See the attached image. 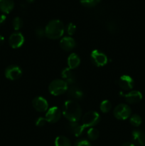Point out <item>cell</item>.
<instances>
[{
    "label": "cell",
    "instance_id": "obj_1",
    "mask_svg": "<svg viewBox=\"0 0 145 146\" xmlns=\"http://www.w3.org/2000/svg\"><path fill=\"white\" fill-rule=\"evenodd\" d=\"M63 114L70 122H78L82 115V110L76 101L69 100L65 101L63 107Z\"/></svg>",
    "mask_w": 145,
    "mask_h": 146
},
{
    "label": "cell",
    "instance_id": "obj_2",
    "mask_svg": "<svg viewBox=\"0 0 145 146\" xmlns=\"http://www.w3.org/2000/svg\"><path fill=\"white\" fill-rule=\"evenodd\" d=\"M65 27L62 21L58 19H53L45 27V36L50 39H58L63 35Z\"/></svg>",
    "mask_w": 145,
    "mask_h": 146
},
{
    "label": "cell",
    "instance_id": "obj_3",
    "mask_svg": "<svg viewBox=\"0 0 145 146\" xmlns=\"http://www.w3.org/2000/svg\"><path fill=\"white\" fill-rule=\"evenodd\" d=\"M68 84L63 79H55L51 81L48 86L49 92L52 95L61 96L68 91Z\"/></svg>",
    "mask_w": 145,
    "mask_h": 146
},
{
    "label": "cell",
    "instance_id": "obj_4",
    "mask_svg": "<svg viewBox=\"0 0 145 146\" xmlns=\"http://www.w3.org/2000/svg\"><path fill=\"white\" fill-rule=\"evenodd\" d=\"M100 117L95 111H89L84 114L82 118V125L85 128H93L100 122Z\"/></svg>",
    "mask_w": 145,
    "mask_h": 146
},
{
    "label": "cell",
    "instance_id": "obj_5",
    "mask_svg": "<svg viewBox=\"0 0 145 146\" xmlns=\"http://www.w3.org/2000/svg\"><path fill=\"white\" fill-rule=\"evenodd\" d=\"M114 115L118 120H126L129 118L132 113V110L129 106L121 104L117 106L113 111Z\"/></svg>",
    "mask_w": 145,
    "mask_h": 146
},
{
    "label": "cell",
    "instance_id": "obj_6",
    "mask_svg": "<svg viewBox=\"0 0 145 146\" xmlns=\"http://www.w3.org/2000/svg\"><path fill=\"white\" fill-rule=\"evenodd\" d=\"M90 58L93 64L98 67L104 66L108 61L107 56L98 50H94L91 52Z\"/></svg>",
    "mask_w": 145,
    "mask_h": 146
},
{
    "label": "cell",
    "instance_id": "obj_7",
    "mask_svg": "<svg viewBox=\"0 0 145 146\" xmlns=\"http://www.w3.org/2000/svg\"><path fill=\"white\" fill-rule=\"evenodd\" d=\"M21 76H22V70L18 66L11 65L6 68L5 76L8 79L15 81L21 78Z\"/></svg>",
    "mask_w": 145,
    "mask_h": 146
},
{
    "label": "cell",
    "instance_id": "obj_8",
    "mask_svg": "<svg viewBox=\"0 0 145 146\" xmlns=\"http://www.w3.org/2000/svg\"><path fill=\"white\" fill-rule=\"evenodd\" d=\"M61 117V111H60L58 107H51L48 109L45 113V118L47 122L51 123H55L58 122Z\"/></svg>",
    "mask_w": 145,
    "mask_h": 146
},
{
    "label": "cell",
    "instance_id": "obj_9",
    "mask_svg": "<svg viewBox=\"0 0 145 146\" xmlns=\"http://www.w3.org/2000/svg\"><path fill=\"white\" fill-rule=\"evenodd\" d=\"M117 84L121 89L124 91H129L133 88L134 81L133 78L127 75H123L118 79Z\"/></svg>",
    "mask_w": 145,
    "mask_h": 146
},
{
    "label": "cell",
    "instance_id": "obj_10",
    "mask_svg": "<svg viewBox=\"0 0 145 146\" xmlns=\"http://www.w3.org/2000/svg\"><path fill=\"white\" fill-rule=\"evenodd\" d=\"M24 43V37L20 32H14L9 38V44L13 48H20Z\"/></svg>",
    "mask_w": 145,
    "mask_h": 146
},
{
    "label": "cell",
    "instance_id": "obj_11",
    "mask_svg": "<svg viewBox=\"0 0 145 146\" xmlns=\"http://www.w3.org/2000/svg\"><path fill=\"white\" fill-rule=\"evenodd\" d=\"M32 105L34 109L38 112H45L48 109V104L46 100L41 96H37L32 101Z\"/></svg>",
    "mask_w": 145,
    "mask_h": 146
},
{
    "label": "cell",
    "instance_id": "obj_12",
    "mask_svg": "<svg viewBox=\"0 0 145 146\" xmlns=\"http://www.w3.org/2000/svg\"><path fill=\"white\" fill-rule=\"evenodd\" d=\"M124 96L127 102L131 104H137L142 99V94L139 91H132L128 94H125Z\"/></svg>",
    "mask_w": 145,
    "mask_h": 146
},
{
    "label": "cell",
    "instance_id": "obj_13",
    "mask_svg": "<svg viewBox=\"0 0 145 146\" xmlns=\"http://www.w3.org/2000/svg\"><path fill=\"white\" fill-rule=\"evenodd\" d=\"M67 93H68V96L72 98V100H81L84 97V93L79 87L76 86L72 85L71 87H69L68 88Z\"/></svg>",
    "mask_w": 145,
    "mask_h": 146
},
{
    "label": "cell",
    "instance_id": "obj_14",
    "mask_svg": "<svg viewBox=\"0 0 145 146\" xmlns=\"http://www.w3.org/2000/svg\"><path fill=\"white\" fill-rule=\"evenodd\" d=\"M75 41L72 37L65 36L60 41V46L65 51H70L75 47Z\"/></svg>",
    "mask_w": 145,
    "mask_h": 146
},
{
    "label": "cell",
    "instance_id": "obj_15",
    "mask_svg": "<svg viewBox=\"0 0 145 146\" xmlns=\"http://www.w3.org/2000/svg\"><path fill=\"white\" fill-rule=\"evenodd\" d=\"M61 76H62V78H63L64 81L67 83L68 84H72L75 82V79H76V77H75V74L73 73V71H72V69L69 68H65L62 70L61 71Z\"/></svg>",
    "mask_w": 145,
    "mask_h": 146
},
{
    "label": "cell",
    "instance_id": "obj_16",
    "mask_svg": "<svg viewBox=\"0 0 145 146\" xmlns=\"http://www.w3.org/2000/svg\"><path fill=\"white\" fill-rule=\"evenodd\" d=\"M134 142L139 146H145V133L140 130H134L132 133Z\"/></svg>",
    "mask_w": 145,
    "mask_h": 146
},
{
    "label": "cell",
    "instance_id": "obj_17",
    "mask_svg": "<svg viewBox=\"0 0 145 146\" xmlns=\"http://www.w3.org/2000/svg\"><path fill=\"white\" fill-rule=\"evenodd\" d=\"M68 129L75 136L78 137L82 133L85 127L82 125H80L78 122H70Z\"/></svg>",
    "mask_w": 145,
    "mask_h": 146
},
{
    "label": "cell",
    "instance_id": "obj_18",
    "mask_svg": "<svg viewBox=\"0 0 145 146\" xmlns=\"http://www.w3.org/2000/svg\"><path fill=\"white\" fill-rule=\"evenodd\" d=\"M14 7V0H0V10L4 14L11 12Z\"/></svg>",
    "mask_w": 145,
    "mask_h": 146
},
{
    "label": "cell",
    "instance_id": "obj_19",
    "mask_svg": "<svg viewBox=\"0 0 145 146\" xmlns=\"http://www.w3.org/2000/svg\"><path fill=\"white\" fill-rule=\"evenodd\" d=\"M80 64V58L75 53L70 54L68 58V68L71 69H75Z\"/></svg>",
    "mask_w": 145,
    "mask_h": 146
},
{
    "label": "cell",
    "instance_id": "obj_20",
    "mask_svg": "<svg viewBox=\"0 0 145 146\" xmlns=\"http://www.w3.org/2000/svg\"><path fill=\"white\" fill-rule=\"evenodd\" d=\"M55 146H72L71 141L65 136H58L55 140Z\"/></svg>",
    "mask_w": 145,
    "mask_h": 146
},
{
    "label": "cell",
    "instance_id": "obj_21",
    "mask_svg": "<svg viewBox=\"0 0 145 146\" xmlns=\"http://www.w3.org/2000/svg\"><path fill=\"white\" fill-rule=\"evenodd\" d=\"M129 122L131 125L134 127H139L142 124V118L137 114H134L129 118Z\"/></svg>",
    "mask_w": 145,
    "mask_h": 146
},
{
    "label": "cell",
    "instance_id": "obj_22",
    "mask_svg": "<svg viewBox=\"0 0 145 146\" xmlns=\"http://www.w3.org/2000/svg\"><path fill=\"white\" fill-rule=\"evenodd\" d=\"M88 137L90 141H95L98 138L100 135V133L98 129L95 128H90L88 131Z\"/></svg>",
    "mask_w": 145,
    "mask_h": 146
},
{
    "label": "cell",
    "instance_id": "obj_23",
    "mask_svg": "<svg viewBox=\"0 0 145 146\" xmlns=\"http://www.w3.org/2000/svg\"><path fill=\"white\" fill-rule=\"evenodd\" d=\"M112 108V104L108 100H105L100 104V111L104 113H108Z\"/></svg>",
    "mask_w": 145,
    "mask_h": 146
},
{
    "label": "cell",
    "instance_id": "obj_24",
    "mask_svg": "<svg viewBox=\"0 0 145 146\" xmlns=\"http://www.w3.org/2000/svg\"><path fill=\"white\" fill-rule=\"evenodd\" d=\"M80 1L84 7L91 8V7H95L96 5H98L100 1V0H80Z\"/></svg>",
    "mask_w": 145,
    "mask_h": 146
},
{
    "label": "cell",
    "instance_id": "obj_25",
    "mask_svg": "<svg viewBox=\"0 0 145 146\" xmlns=\"http://www.w3.org/2000/svg\"><path fill=\"white\" fill-rule=\"evenodd\" d=\"M12 25H13V27H14V29L16 30V31H17V30H19L23 26L22 19H21L18 17H15V18L13 19Z\"/></svg>",
    "mask_w": 145,
    "mask_h": 146
},
{
    "label": "cell",
    "instance_id": "obj_26",
    "mask_svg": "<svg viewBox=\"0 0 145 146\" xmlns=\"http://www.w3.org/2000/svg\"><path fill=\"white\" fill-rule=\"evenodd\" d=\"M66 31L69 36L73 35L76 31V27L72 23H69L66 27Z\"/></svg>",
    "mask_w": 145,
    "mask_h": 146
},
{
    "label": "cell",
    "instance_id": "obj_27",
    "mask_svg": "<svg viewBox=\"0 0 145 146\" xmlns=\"http://www.w3.org/2000/svg\"><path fill=\"white\" fill-rule=\"evenodd\" d=\"M36 36L38 39H43L45 36V29H44L41 27H38L36 29Z\"/></svg>",
    "mask_w": 145,
    "mask_h": 146
},
{
    "label": "cell",
    "instance_id": "obj_28",
    "mask_svg": "<svg viewBox=\"0 0 145 146\" xmlns=\"http://www.w3.org/2000/svg\"><path fill=\"white\" fill-rule=\"evenodd\" d=\"M74 146H91V145L89 141H87V140L80 139L75 142Z\"/></svg>",
    "mask_w": 145,
    "mask_h": 146
},
{
    "label": "cell",
    "instance_id": "obj_29",
    "mask_svg": "<svg viewBox=\"0 0 145 146\" xmlns=\"http://www.w3.org/2000/svg\"><path fill=\"white\" fill-rule=\"evenodd\" d=\"M107 29H109V31L112 33L116 32L117 30V26L113 21H111L109 24H107Z\"/></svg>",
    "mask_w": 145,
    "mask_h": 146
},
{
    "label": "cell",
    "instance_id": "obj_30",
    "mask_svg": "<svg viewBox=\"0 0 145 146\" xmlns=\"http://www.w3.org/2000/svg\"><path fill=\"white\" fill-rule=\"evenodd\" d=\"M46 120L45 118H43V117H39V118H37L36 121V125L38 127H43L45 125V123H46Z\"/></svg>",
    "mask_w": 145,
    "mask_h": 146
},
{
    "label": "cell",
    "instance_id": "obj_31",
    "mask_svg": "<svg viewBox=\"0 0 145 146\" xmlns=\"http://www.w3.org/2000/svg\"><path fill=\"white\" fill-rule=\"evenodd\" d=\"M7 19V17L5 14H0V25L4 24Z\"/></svg>",
    "mask_w": 145,
    "mask_h": 146
},
{
    "label": "cell",
    "instance_id": "obj_32",
    "mask_svg": "<svg viewBox=\"0 0 145 146\" xmlns=\"http://www.w3.org/2000/svg\"><path fill=\"white\" fill-rule=\"evenodd\" d=\"M122 146H135L134 144L132 143H129V142H127L125 143L122 145Z\"/></svg>",
    "mask_w": 145,
    "mask_h": 146
},
{
    "label": "cell",
    "instance_id": "obj_33",
    "mask_svg": "<svg viewBox=\"0 0 145 146\" xmlns=\"http://www.w3.org/2000/svg\"><path fill=\"white\" fill-rule=\"evenodd\" d=\"M4 36H1V35H0V46L2 45V44H4Z\"/></svg>",
    "mask_w": 145,
    "mask_h": 146
},
{
    "label": "cell",
    "instance_id": "obj_34",
    "mask_svg": "<svg viewBox=\"0 0 145 146\" xmlns=\"http://www.w3.org/2000/svg\"><path fill=\"white\" fill-rule=\"evenodd\" d=\"M34 1H35V0H26L27 2H28V3H32V2H34Z\"/></svg>",
    "mask_w": 145,
    "mask_h": 146
}]
</instances>
